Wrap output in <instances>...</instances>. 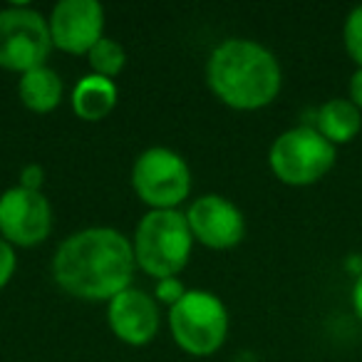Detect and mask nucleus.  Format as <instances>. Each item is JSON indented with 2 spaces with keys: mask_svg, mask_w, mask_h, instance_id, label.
Here are the masks:
<instances>
[{
  "mask_svg": "<svg viewBox=\"0 0 362 362\" xmlns=\"http://www.w3.org/2000/svg\"><path fill=\"white\" fill-rule=\"evenodd\" d=\"M136 258L132 241L117 228L95 226L70 233L52 258V278L82 300L110 303L132 288Z\"/></svg>",
  "mask_w": 362,
  "mask_h": 362,
  "instance_id": "f257e3e1",
  "label": "nucleus"
},
{
  "mask_svg": "<svg viewBox=\"0 0 362 362\" xmlns=\"http://www.w3.org/2000/svg\"><path fill=\"white\" fill-rule=\"evenodd\" d=\"M206 85L231 110L253 112L278 97L283 72L268 47L246 37H228L206 62Z\"/></svg>",
  "mask_w": 362,
  "mask_h": 362,
  "instance_id": "f03ea898",
  "label": "nucleus"
},
{
  "mask_svg": "<svg viewBox=\"0 0 362 362\" xmlns=\"http://www.w3.org/2000/svg\"><path fill=\"white\" fill-rule=\"evenodd\" d=\"M132 246H134L136 266L146 276L156 278V281L176 278L187 268L194 248L187 214H181L179 209L144 214L134 231Z\"/></svg>",
  "mask_w": 362,
  "mask_h": 362,
  "instance_id": "7ed1b4c3",
  "label": "nucleus"
},
{
  "mask_svg": "<svg viewBox=\"0 0 362 362\" xmlns=\"http://www.w3.org/2000/svg\"><path fill=\"white\" fill-rule=\"evenodd\" d=\"M169 330L176 345L189 355H214L226 342L228 310L216 293L187 291V296L169 308Z\"/></svg>",
  "mask_w": 362,
  "mask_h": 362,
  "instance_id": "20e7f679",
  "label": "nucleus"
},
{
  "mask_svg": "<svg viewBox=\"0 0 362 362\" xmlns=\"http://www.w3.org/2000/svg\"><path fill=\"white\" fill-rule=\"evenodd\" d=\"M132 187L149 211L179 209L192 194V169L169 146H151L132 166Z\"/></svg>",
  "mask_w": 362,
  "mask_h": 362,
  "instance_id": "39448f33",
  "label": "nucleus"
},
{
  "mask_svg": "<svg viewBox=\"0 0 362 362\" xmlns=\"http://www.w3.org/2000/svg\"><path fill=\"white\" fill-rule=\"evenodd\" d=\"M268 164L288 187H310L332 169L335 146L315 127H293L271 144Z\"/></svg>",
  "mask_w": 362,
  "mask_h": 362,
  "instance_id": "423d86ee",
  "label": "nucleus"
},
{
  "mask_svg": "<svg viewBox=\"0 0 362 362\" xmlns=\"http://www.w3.org/2000/svg\"><path fill=\"white\" fill-rule=\"evenodd\" d=\"M50 50V28L40 13L25 6L0 11V67L3 70L25 75L45 65Z\"/></svg>",
  "mask_w": 362,
  "mask_h": 362,
  "instance_id": "0eeeda50",
  "label": "nucleus"
},
{
  "mask_svg": "<svg viewBox=\"0 0 362 362\" xmlns=\"http://www.w3.org/2000/svg\"><path fill=\"white\" fill-rule=\"evenodd\" d=\"M52 231V206L42 192L13 187L0 197V238L11 246L33 248Z\"/></svg>",
  "mask_w": 362,
  "mask_h": 362,
  "instance_id": "6e6552de",
  "label": "nucleus"
},
{
  "mask_svg": "<svg viewBox=\"0 0 362 362\" xmlns=\"http://www.w3.org/2000/svg\"><path fill=\"white\" fill-rule=\"evenodd\" d=\"M52 47L87 55L105 37V8L97 0H62L47 18Z\"/></svg>",
  "mask_w": 362,
  "mask_h": 362,
  "instance_id": "1a4fd4ad",
  "label": "nucleus"
},
{
  "mask_svg": "<svg viewBox=\"0 0 362 362\" xmlns=\"http://www.w3.org/2000/svg\"><path fill=\"white\" fill-rule=\"evenodd\" d=\"M187 221L194 241L214 251H228L246 236L241 209L218 194H204L187 209Z\"/></svg>",
  "mask_w": 362,
  "mask_h": 362,
  "instance_id": "9d476101",
  "label": "nucleus"
},
{
  "mask_svg": "<svg viewBox=\"0 0 362 362\" xmlns=\"http://www.w3.org/2000/svg\"><path fill=\"white\" fill-rule=\"evenodd\" d=\"M107 322L110 330L127 345H149L159 332V305L149 293L127 288L107 303Z\"/></svg>",
  "mask_w": 362,
  "mask_h": 362,
  "instance_id": "9b49d317",
  "label": "nucleus"
},
{
  "mask_svg": "<svg viewBox=\"0 0 362 362\" xmlns=\"http://www.w3.org/2000/svg\"><path fill=\"white\" fill-rule=\"evenodd\" d=\"M117 107V85L100 75H85L72 90V112L85 122H100Z\"/></svg>",
  "mask_w": 362,
  "mask_h": 362,
  "instance_id": "f8f14e48",
  "label": "nucleus"
},
{
  "mask_svg": "<svg viewBox=\"0 0 362 362\" xmlns=\"http://www.w3.org/2000/svg\"><path fill=\"white\" fill-rule=\"evenodd\" d=\"M315 129L330 141L332 146L347 144L352 141L362 129V112L352 105L350 100H327L325 105L317 110L315 117Z\"/></svg>",
  "mask_w": 362,
  "mask_h": 362,
  "instance_id": "ddd939ff",
  "label": "nucleus"
},
{
  "mask_svg": "<svg viewBox=\"0 0 362 362\" xmlns=\"http://www.w3.org/2000/svg\"><path fill=\"white\" fill-rule=\"evenodd\" d=\"M18 95H21V102L30 112H35V115H47V112L60 107L62 80L52 67H47V65L35 67V70L21 75Z\"/></svg>",
  "mask_w": 362,
  "mask_h": 362,
  "instance_id": "4468645a",
  "label": "nucleus"
},
{
  "mask_svg": "<svg viewBox=\"0 0 362 362\" xmlns=\"http://www.w3.org/2000/svg\"><path fill=\"white\" fill-rule=\"evenodd\" d=\"M87 62H90L92 75L107 77V80H115L127 65V52L112 37H102L90 52H87Z\"/></svg>",
  "mask_w": 362,
  "mask_h": 362,
  "instance_id": "2eb2a0df",
  "label": "nucleus"
},
{
  "mask_svg": "<svg viewBox=\"0 0 362 362\" xmlns=\"http://www.w3.org/2000/svg\"><path fill=\"white\" fill-rule=\"evenodd\" d=\"M342 42H345L347 55L357 62V67H362V6H357L347 16L345 28H342Z\"/></svg>",
  "mask_w": 362,
  "mask_h": 362,
  "instance_id": "dca6fc26",
  "label": "nucleus"
},
{
  "mask_svg": "<svg viewBox=\"0 0 362 362\" xmlns=\"http://www.w3.org/2000/svg\"><path fill=\"white\" fill-rule=\"evenodd\" d=\"M187 296V288L179 278H161L156 281V288H154V300L164 303V305H176L181 298Z\"/></svg>",
  "mask_w": 362,
  "mask_h": 362,
  "instance_id": "f3484780",
  "label": "nucleus"
},
{
  "mask_svg": "<svg viewBox=\"0 0 362 362\" xmlns=\"http://www.w3.org/2000/svg\"><path fill=\"white\" fill-rule=\"evenodd\" d=\"M16 246H11L6 238H0V288H6L11 283V278L16 276Z\"/></svg>",
  "mask_w": 362,
  "mask_h": 362,
  "instance_id": "a211bd4d",
  "label": "nucleus"
},
{
  "mask_svg": "<svg viewBox=\"0 0 362 362\" xmlns=\"http://www.w3.org/2000/svg\"><path fill=\"white\" fill-rule=\"evenodd\" d=\"M45 184V169L40 164H28L21 171V184L18 187L30 189V192H40V187Z\"/></svg>",
  "mask_w": 362,
  "mask_h": 362,
  "instance_id": "6ab92c4d",
  "label": "nucleus"
},
{
  "mask_svg": "<svg viewBox=\"0 0 362 362\" xmlns=\"http://www.w3.org/2000/svg\"><path fill=\"white\" fill-rule=\"evenodd\" d=\"M350 102L362 112V67H357L350 80Z\"/></svg>",
  "mask_w": 362,
  "mask_h": 362,
  "instance_id": "aec40b11",
  "label": "nucleus"
},
{
  "mask_svg": "<svg viewBox=\"0 0 362 362\" xmlns=\"http://www.w3.org/2000/svg\"><path fill=\"white\" fill-rule=\"evenodd\" d=\"M352 308H355L357 317L362 320V273L357 276L355 286H352Z\"/></svg>",
  "mask_w": 362,
  "mask_h": 362,
  "instance_id": "412c9836",
  "label": "nucleus"
}]
</instances>
